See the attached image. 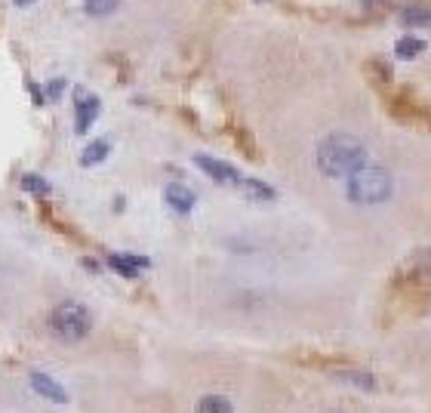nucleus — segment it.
Returning <instances> with one entry per match:
<instances>
[{
  "mask_svg": "<svg viewBox=\"0 0 431 413\" xmlns=\"http://www.w3.org/2000/svg\"><path fill=\"white\" fill-rule=\"evenodd\" d=\"M198 413H234L231 401L222 398V395H207L198 401Z\"/></svg>",
  "mask_w": 431,
  "mask_h": 413,
  "instance_id": "16",
  "label": "nucleus"
},
{
  "mask_svg": "<svg viewBox=\"0 0 431 413\" xmlns=\"http://www.w3.org/2000/svg\"><path fill=\"white\" fill-rule=\"evenodd\" d=\"M50 327H53V333L59 336L62 343H80V340H87V333L92 330V315L87 312V305L68 299V303L53 308Z\"/></svg>",
  "mask_w": 431,
  "mask_h": 413,
  "instance_id": "3",
  "label": "nucleus"
},
{
  "mask_svg": "<svg viewBox=\"0 0 431 413\" xmlns=\"http://www.w3.org/2000/svg\"><path fill=\"white\" fill-rule=\"evenodd\" d=\"M395 290H398L400 299H404L410 308L428 305L431 303V268H425V266L410 268L404 278L395 281Z\"/></svg>",
  "mask_w": 431,
  "mask_h": 413,
  "instance_id": "5",
  "label": "nucleus"
},
{
  "mask_svg": "<svg viewBox=\"0 0 431 413\" xmlns=\"http://www.w3.org/2000/svg\"><path fill=\"white\" fill-rule=\"evenodd\" d=\"M78 96V115H74V130L78 133H87V130L92 127V120L99 117V99L92 96V93H87V90H78L74 93Z\"/></svg>",
  "mask_w": 431,
  "mask_h": 413,
  "instance_id": "7",
  "label": "nucleus"
},
{
  "mask_svg": "<svg viewBox=\"0 0 431 413\" xmlns=\"http://www.w3.org/2000/svg\"><path fill=\"white\" fill-rule=\"evenodd\" d=\"M108 152H111V145L105 142V139H99V142H90L87 148H83V155H80V164H83V167H96V164L105 161Z\"/></svg>",
  "mask_w": 431,
  "mask_h": 413,
  "instance_id": "14",
  "label": "nucleus"
},
{
  "mask_svg": "<svg viewBox=\"0 0 431 413\" xmlns=\"http://www.w3.org/2000/svg\"><path fill=\"white\" fill-rule=\"evenodd\" d=\"M314 161L324 176H351L354 170H361L367 164V148H363L361 139L348 133H333L317 145Z\"/></svg>",
  "mask_w": 431,
  "mask_h": 413,
  "instance_id": "1",
  "label": "nucleus"
},
{
  "mask_svg": "<svg viewBox=\"0 0 431 413\" xmlns=\"http://www.w3.org/2000/svg\"><path fill=\"white\" fill-rule=\"evenodd\" d=\"M385 108H388L391 117L400 120V124L431 127V105H425L422 99H416L413 93H407V90L385 93Z\"/></svg>",
  "mask_w": 431,
  "mask_h": 413,
  "instance_id": "4",
  "label": "nucleus"
},
{
  "mask_svg": "<svg viewBox=\"0 0 431 413\" xmlns=\"http://www.w3.org/2000/svg\"><path fill=\"white\" fill-rule=\"evenodd\" d=\"M28 93H31V96H34L37 105H43V102H46V93H43L41 87H37V83H31V80H28Z\"/></svg>",
  "mask_w": 431,
  "mask_h": 413,
  "instance_id": "20",
  "label": "nucleus"
},
{
  "mask_svg": "<svg viewBox=\"0 0 431 413\" xmlns=\"http://www.w3.org/2000/svg\"><path fill=\"white\" fill-rule=\"evenodd\" d=\"M194 164H198L201 170L207 173L213 182H222V185H240V179H243V176H240L238 170H234L231 164L219 161V157H210V155H194Z\"/></svg>",
  "mask_w": 431,
  "mask_h": 413,
  "instance_id": "6",
  "label": "nucleus"
},
{
  "mask_svg": "<svg viewBox=\"0 0 431 413\" xmlns=\"http://www.w3.org/2000/svg\"><path fill=\"white\" fill-rule=\"evenodd\" d=\"M400 22L410 28H431V9L428 6H404L400 9Z\"/></svg>",
  "mask_w": 431,
  "mask_h": 413,
  "instance_id": "12",
  "label": "nucleus"
},
{
  "mask_svg": "<svg viewBox=\"0 0 431 413\" xmlns=\"http://www.w3.org/2000/svg\"><path fill=\"white\" fill-rule=\"evenodd\" d=\"M31 389L37 392V395H43L46 401H55V404H68V392H65L53 377H46V373H41V370L31 373Z\"/></svg>",
  "mask_w": 431,
  "mask_h": 413,
  "instance_id": "8",
  "label": "nucleus"
},
{
  "mask_svg": "<svg viewBox=\"0 0 431 413\" xmlns=\"http://www.w3.org/2000/svg\"><path fill=\"white\" fill-rule=\"evenodd\" d=\"M367 6H379V4H385V0H363Z\"/></svg>",
  "mask_w": 431,
  "mask_h": 413,
  "instance_id": "21",
  "label": "nucleus"
},
{
  "mask_svg": "<svg viewBox=\"0 0 431 413\" xmlns=\"http://www.w3.org/2000/svg\"><path fill=\"white\" fill-rule=\"evenodd\" d=\"M391 192H395V182H391L388 170H382V167H367V164H363L361 170H354L348 176V201L351 204L373 206V204L388 201Z\"/></svg>",
  "mask_w": 431,
  "mask_h": 413,
  "instance_id": "2",
  "label": "nucleus"
},
{
  "mask_svg": "<svg viewBox=\"0 0 431 413\" xmlns=\"http://www.w3.org/2000/svg\"><path fill=\"white\" fill-rule=\"evenodd\" d=\"M22 189L31 192V194H37V198H46V194L53 192V185L46 182L43 176H37V173H25V176H22Z\"/></svg>",
  "mask_w": 431,
  "mask_h": 413,
  "instance_id": "17",
  "label": "nucleus"
},
{
  "mask_svg": "<svg viewBox=\"0 0 431 413\" xmlns=\"http://www.w3.org/2000/svg\"><path fill=\"white\" fill-rule=\"evenodd\" d=\"M120 6V0H83V9H87V16H111L115 9Z\"/></svg>",
  "mask_w": 431,
  "mask_h": 413,
  "instance_id": "18",
  "label": "nucleus"
},
{
  "mask_svg": "<svg viewBox=\"0 0 431 413\" xmlns=\"http://www.w3.org/2000/svg\"><path fill=\"white\" fill-rule=\"evenodd\" d=\"M108 266L115 268L120 278L136 281V278H139V268H148V259H145V256H127V253H111V256H108Z\"/></svg>",
  "mask_w": 431,
  "mask_h": 413,
  "instance_id": "10",
  "label": "nucleus"
},
{
  "mask_svg": "<svg viewBox=\"0 0 431 413\" xmlns=\"http://www.w3.org/2000/svg\"><path fill=\"white\" fill-rule=\"evenodd\" d=\"M28 4H34V0H16V6H28Z\"/></svg>",
  "mask_w": 431,
  "mask_h": 413,
  "instance_id": "22",
  "label": "nucleus"
},
{
  "mask_svg": "<svg viewBox=\"0 0 431 413\" xmlns=\"http://www.w3.org/2000/svg\"><path fill=\"white\" fill-rule=\"evenodd\" d=\"M238 189L252 201H275V189L265 185V182H259V179H240Z\"/></svg>",
  "mask_w": 431,
  "mask_h": 413,
  "instance_id": "13",
  "label": "nucleus"
},
{
  "mask_svg": "<svg viewBox=\"0 0 431 413\" xmlns=\"http://www.w3.org/2000/svg\"><path fill=\"white\" fill-rule=\"evenodd\" d=\"M363 74L370 78L373 87H379V90H388L391 87V62H385L382 56H373V59L363 62Z\"/></svg>",
  "mask_w": 431,
  "mask_h": 413,
  "instance_id": "11",
  "label": "nucleus"
},
{
  "mask_svg": "<svg viewBox=\"0 0 431 413\" xmlns=\"http://www.w3.org/2000/svg\"><path fill=\"white\" fill-rule=\"evenodd\" d=\"M164 198H166V204H170L176 213H191V206L198 204V194H194L188 185H182V182H170V185H166Z\"/></svg>",
  "mask_w": 431,
  "mask_h": 413,
  "instance_id": "9",
  "label": "nucleus"
},
{
  "mask_svg": "<svg viewBox=\"0 0 431 413\" xmlns=\"http://www.w3.org/2000/svg\"><path fill=\"white\" fill-rule=\"evenodd\" d=\"M62 90H65V80L59 78V80H53L50 87H46V99H59L62 96Z\"/></svg>",
  "mask_w": 431,
  "mask_h": 413,
  "instance_id": "19",
  "label": "nucleus"
},
{
  "mask_svg": "<svg viewBox=\"0 0 431 413\" xmlns=\"http://www.w3.org/2000/svg\"><path fill=\"white\" fill-rule=\"evenodd\" d=\"M422 50H425L422 37H400V41L395 43V53L400 56V59H416Z\"/></svg>",
  "mask_w": 431,
  "mask_h": 413,
  "instance_id": "15",
  "label": "nucleus"
}]
</instances>
